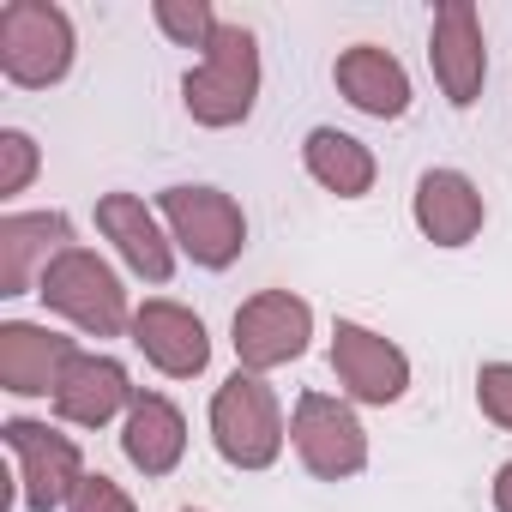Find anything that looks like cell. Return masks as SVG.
Instances as JSON below:
<instances>
[{"instance_id":"6da1fadb","label":"cell","mask_w":512,"mask_h":512,"mask_svg":"<svg viewBox=\"0 0 512 512\" xmlns=\"http://www.w3.org/2000/svg\"><path fill=\"white\" fill-rule=\"evenodd\" d=\"M181 103L199 127L223 133V127H241L260 103V37L247 25H217V37L205 43L199 67H187L181 79Z\"/></svg>"},{"instance_id":"7a4b0ae2","label":"cell","mask_w":512,"mask_h":512,"mask_svg":"<svg viewBox=\"0 0 512 512\" xmlns=\"http://www.w3.org/2000/svg\"><path fill=\"white\" fill-rule=\"evenodd\" d=\"M284 440H290V422L266 374L235 368L211 392V446L229 470H272L284 458Z\"/></svg>"},{"instance_id":"3957f363","label":"cell","mask_w":512,"mask_h":512,"mask_svg":"<svg viewBox=\"0 0 512 512\" xmlns=\"http://www.w3.org/2000/svg\"><path fill=\"white\" fill-rule=\"evenodd\" d=\"M37 302L61 320H73L85 338H121L133 332V302L121 272L91 247H67L49 260V272L37 278Z\"/></svg>"},{"instance_id":"277c9868","label":"cell","mask_w":512,"mask_h":512,"mask_svg":"<svg viewBox=\"0 0 512 512\" xmlns=\"http://www.w3.org/2000/svg\"><path fill=\"white\" fill-rule=\"evenodd\" d=\"M157 217H163L175 253H187L199 272H229L247 253V211L223 187L175 181V187L157 193Z\"/></svg>"},{"instance_id":"5b68a950","label":"cell","mask_w":512,"mask_h":512,"mask_svg":"<svg viewBox=\"0 0 512 512\" xmlns=\"http://www.w3.org/2000/svg\"><path fill=\"white\" fill-rule=\"evenodd\" d=\"M79 31L55 0H7L0 7V73L19 91H49L73 73Z\"/></svg>"},{"instance_id":"8992f818","label":"cell","mask_w":512,"mask_h":512,"mask_svg":"<svg viewBox=\"0 0 512 512\" xmlns=\"http://www.w3.org/2000/svg\"><path fill=\"white\" fill-rule=\"evenodd\" d=\"M0 446H7L13 464H19V506L25 512H67L79 482L91 476L79 440L49 428V422H31V416L0 422Z\"/></svg>"},{"instance_id":"52a82bcc","label":"cell","mask_w":512,"mask_h":512,"mask_svg":"<svg viewBox=\"0 0 512 512\" xmlns=\"http://www.w3.org/2000/svg\"><path fill=\"white\" fill-rule=\"evenodd\" d=\"M290 446L302 458L308 476L320 482H350L368 470V428L350 410V398H332L320 386H308L290 410Z\"/></svg>"},{"instance_id":"ba28073f","label":"cell","mask_w":512,"mask_h":512,"mask_svg":"<svg viewBox=\"0 0 512 512\" xmlns=\"http://www.w3.org/2000/svg\"><path fill=\"white\" fill-rule=\"evenodd\" d=\"M229 344H235V362L247 374H272V368H290L308 356L314 344V308L296 296V290H260L247 296L229 320Z\"/></svg>"},{"instance_id":"9c48e42d","label":"cell","mask_w":512,"mask_h":512,"mask_svg":"<svg viewBox=\"0 0 512 512\" xmlns=\"http://www.w3.org/2000/svg\"><path fill=\"white\" fill-rule=\"evenodd\" d=\"M332 374H338L350 404H374V410H386L410 392V356L362 320L332 326Z\"/></svg>"},{"instance_id":"30bf717a","label":"cell","mask_w":512,"mask_h":512,"mask_svg":"<svg viewBox=\"0 0 512 512\" xmlns=\"http://www.w3.org/2000/svg\"><path fill=\"white\" fill-rule=\"evenodd\" d=\"M428 67H434V85L452 109H476V97L488 85V37H482V13L470 0H440L434 7Z\"/></svg>"},{"instance_id":"8fae6325","label":"cell","mask_w":512,"mask_h":512,"mask_svg":"<svg viewBox=\"0 0 512 512\" xmlns=\"http://www.w3.org/2000/svg\"><path fill=\"white\" fill-rule=\"evenodd\" d=\"M133 350L163 374V380H199L211 368V332L193 308L169 302V296H151L133 308Z\"/></svg>"},{"instance_id":"7c38bea8","label":"cell","mask_w":512,"mask_h":512,"mask_svg":"<svg viewBox=\"0 0 512 512\" xmlns=\"http://www.w3.org/2000/svg\"><path fill=\"white\" fill-rule=\"evenodd\" d=\"M139 398L127 362L103 356V350H73V362L61 368V386H55V416L67 428H109L115 416H127Z\"/></svg>"},{"instance_id":"4fadbf2b","label":"cell","mask_w":512,"mask_h":512,"mask_svg":"<svg viewBox=\"0 0 512 512\" xmlns=\"http://www.w3.org/2000/svg\"><path fill=\"white\" fill-rule=\"evenodd\" d=\"M67 247H79L67 211H7L0 217V296H37V278Z\"/></svg>"},{"instance_id":"5bb4252c","label":"cell","mask_w":512,"mask_h":512,"mask_svg":"<svg viewBox=\"0 0 512 512\" xmlns=\"http://www.w3.org/2000/svg\"><path fill=\"white\" fill-rule=\"evenodd\" d=\"M410 217L434 247H470L488 223V199L464 169H422L410 193Z\"/></svg>"},{"instance_id":"9a60e30c","label":"cell","mask_w":512,"mask_h":512,"mask_svg":"<svg viewBox=\"0 0 512 512\" xmlns=\"http://www.w3.org/2000/svg\"><path fill=\"white\" fill-rule=\"evenodd\" d=\"M97 229L115 241V253L127 260L133 278H145V284L175 278V241H169V229L157 223V211L139 193H103L97 199Z\"/></svg>"},{"instance_id":"2e32d148","label":"cell","mask_w":512,"mask_h":512,"mask_svg":"<svg viewBox=\"0 0 512 512\" xmlns=\"http://www.w3.org/2000/svg\"><path fill=\"white\" fill-rule=\"evenodd\" d=\"M73 338L31 326V320H0V392L13 398H55L61 368L73 362Z\"/></svg>"},{"instance_id":"e0dca14e","label":"cell","mask_w":512,"mask_h":512,"mask_svg":"<svg viewBox=\"0 0 512 512\" xmlns=\"http://www.w3.org/2000/svg\"><path fill=\"white\" fill-rule=\"evenodd\" d=\"M332 85H338V97H344L350 109H362V115H374V121H398V115L410 109V73H404V61H398L392 49H380V43H350V49H338Z\"/></svg>"},{"instance_id":"ac0fdd59","label":"cell","mask_w":512,"mask_h":512,"mask_svg":"<svg viewBox=\"0 0 512 512\" xmlns=\"http://www.w3.org/2000/svg\"><path fill=\"white\" fill-rule=\"evenodd\" d=\"M121 458L139 470V476H169L181 458H187V416L175 398L163 392H139L133 410L121 416Z\"/></svg>"},{"instance_id":"d6986e66","label":"cell","mask_w":512,"mask_h":512,"mask_svg":"<svg viewBox=\"0 0 512 512\" xmlns=\"http://www.w3.org/2000/svg\"><path fill=\"white\" fill-rule=\"evenodd\" d=\"M302 169H308L326 193H338V199H362V193H374V181H380V157H374L356 133H338V127H308V139H302Z\"/></svg>"},{"instance_id":"ffe728a7","label":"cell","mask_w":512,"mask_h":512,"mask_svg":"<svg viewBox=\"0 0 512 512\" xmlns=\"http://www.w3.org/2000/svg\"><path fill=\"white\" fill-rule=\"evenodd\" d=\"M151 19H157V31L169 37V43H181V49H199L205 55V43L217 37V13H211V0H157L151 7Z\"/></svg>"},{"instance_id":"44dd1931","label":"cell","mask_w":512,"mask_h":512,"mask_svg":"<svg viewBox=\"0 0 512 512\" xmlns=\"http://www.w3.org/2000/svg\"><path fill=\"white\" fill-rule=\"evenodd\" d=\"M43 169V151L25 127H0V199H19Z\"/></svg>"},{"instance_id":"7402d4cb","label":"cell","mask_w":512,"mask_h":512,"mask_svg":"<svg viewBox=\"0 0 512 512\" xmlns=\"http://www.w3.org/2000/svg\"><path fill=\"white\" fill-rule=\"evenodd\" d=\"M476 410L512 434V362H482L476 368Z\"/></svg>"},{"instance_id":"603a6c76","label":"cell","mask_w":512,"mask_h":512,"mask_svg":"<svg viewBox=\"0 0 512 512\" xmlns=\"http://www.w3.org/2000/svg\"><path fill=\"white\" fill-rule=\"evenodd\" d=\"M67 512H139V506H133V494H127L115 476L91 470V476L79 482V494H73V506H67Z\"/></svg>"},{"instance_id":"cb8c5ba5","label":"cell","mask_w":512,"mask_h":512,"mask_svg":"<svg viewBox=\"0 0 512 512\" xmlns=\"http://www.w3.org/2000/svg\"><path fill=\"white\" fill-rule=\"evenodd\" d=\"M488 494H494V512H512V458L494 470V488Z\"/></svg>"},{"instance_id":"d4e9b609","label":"cell","mask_w":512,"mask_h":512,"mask_svg":"<svg viewBox=\"0 0 512 512\" xmlns=\"http://www.w3.org/2000/svg\"><path fill=\"white\" fill-rule=\"evenodd\" d=\"M181 512H199V506H181Z\"/></svg>"}]
</instances>
